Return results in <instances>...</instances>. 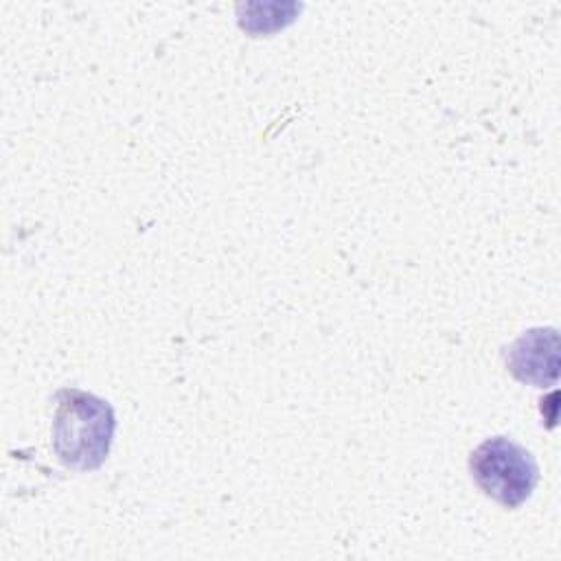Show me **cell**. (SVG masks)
<instances>
[{
    "instance_id": "cell-1",
    "label": "cell",
    "mask_w": 561,
    "mask_h": 561,
    "mask_svg": "<svg viewBox=\"0 0 561 561\" xmlns=\"http://www.w3.org/2000/svg\"><path fill=\"white\" fill-rule=\"evenodd\" d=\"M55 403L53 449L57 458L75 471L99 469L114 438L112 405L79 388H61Z\"/></svg>"
},
{
    "instance_id": "cell-2",
    "label": "cell",
    "mask_w": 561,
    "mask_h": 561,
    "mask_svg": "<svg viewBox=\"0 0 561 561\" xmlns=\"http://www.w3.org/2000/svg\"><path fill=\"white\" fill-rule=\"evenodd\" d=\"M469 471L480 491L506 508L522 506L539 480L535 456L504 436L480 443L469 456Z\"/></svg>"
},
{
    "instance_id": "cell-3",
    "label": "cell",
    "mask_w": 561,
    "mask_h": 561,
    "mask_svg": "<svg viewBox=\"0 0 561 561\" xmlns=\"http://www.w3.org/2000/svg\"><path fill=\"white\" fill-rule=\"evenodd\" d=\"M506 368L522 381L537 388L554 386L559 377V333L552 327L524 331L506 348Z\"/></svg>"
}]
</instances>
